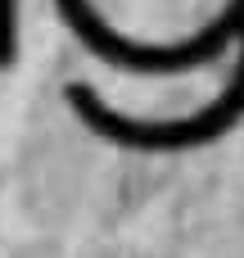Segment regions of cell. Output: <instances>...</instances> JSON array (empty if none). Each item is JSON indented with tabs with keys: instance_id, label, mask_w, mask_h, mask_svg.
I'll use <instances>...</instances> for the list:
<instances>
[{
	"instance_id": "obj_1",
	"label": "cell",
	"mask_w": 244,
	"mask_h": 258,
	"mask_svg": "<svg viewBox=\"0 0 244 258\" xmlns=\"http://www.w3.org/2000/svg\"><path fill=\"white\" fill-rule=\"evenodd\" d=\"M14 27H18V9L14 0H0V63L14 59Z\"/></svg>"
}]
</instances>
